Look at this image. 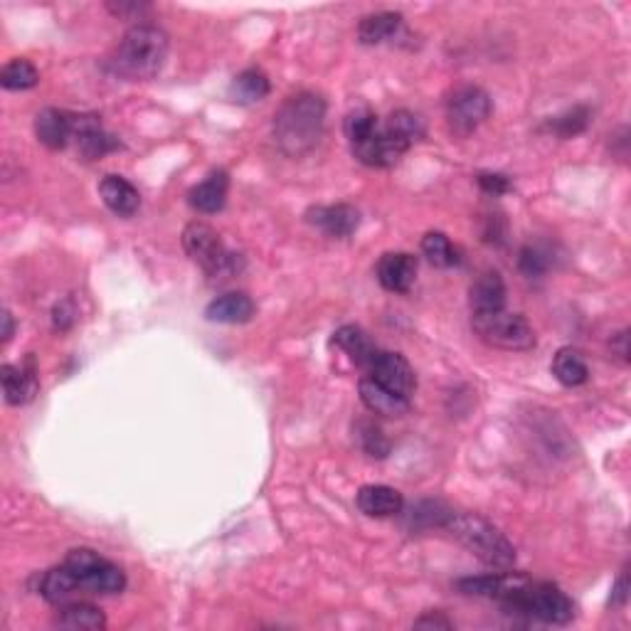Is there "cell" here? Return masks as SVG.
I'll use <instances>...</instances> for the list:
<instances>
[{
  "label": "cell",
  "instance_id": "cell-1",
  "mask_svg": "<svg viewBox=\"0 0 631 631\" xmlns=\"http://www.w3.org/2000/svg\"><path fill=\"white\" fill-rule=\"evenodd\" d=\"M326 126V102L314 92H299L286 99L274 114V141L291 158L314 151Z\"/></svg>",
  "mask_w": 631,
  "mask_h": 631
},
{
  "label": "cell",
  "instance_id": "cell-2",
  "mask_svg": "<svg viewBox=\"0 0 631 631\" xmlns=\"http://www.w3.org/2000/svg\"><path fill=\"white\" fill-rule=\"evenodd\" d=\"M168 62V35L156 25H136L116 47L111 70L129 82L158 77Z\"/></svg>",
  "mask_w": 631,
  "mask_h": 631
},
{
  "label": "cell",
  "instance_id": "cell-3",
  "mask_svg": "<svg viewBox=\"0 0 631 631\" xmlns=\"http://www.w3.org/2000/svg\"><path fill=\"white\" fill-rule=\"evenodd\" d=\"M444 528L484 565L506 570L516 562V548L508 543L506 535L476 513H452Z\"/></svg>",
  "mask_w": 631,
  "mask_h": 631
},
{
  "label": "cell",
  "instance_id": "cell-4",
  "mask_svg": "<svg viewBox=\"0 0 631 631\" xmlns=\"http://www.w3.org/2000/svg\"><path fill=\"white\" fill-rule=\"evenodd\" d=\"M501 604L508 614H521L545 624H567L575 617V604L560 587L550 582H530L528 577L511 595L503 597Z\"/></svg>",
  "mask_w": 631,
  "mask_h": 631
},
{
  "label": "cell",
  "instance_id": "cell-5",
  "mask_svg": "<svg viewBox=\"0 0 631 631\" xmlns=\"http://www.w3.org/2000/svg\"><path fill=\"white\" fill-rule=\"evenodd\" d=\"M183 249L212 279H230L242 269L240 254L222 245L220 235L205 222H190L183 230Z\"/></svg>",
  "mask_w": 631,
  "mask_h": 631
},
{
  "label": "cell",
  "instance_id": "cell-6",
  "mask_svg": "<svg viewBox=\"0 0 631 631\" xmlns=\"http://www.w3.org/2000/svg\"><path fill=\"white\" fill-rule=\"evenodd\" d=\"M474 333L484 343L501 351H530L535 346V333L530 323L521 314L501 311H484L471 316Z\"/></svg>",
  "mask_w": 631,
  "mask_h": 631
},
{
  "label": "cell",
  "instance_id": "cell-7",
  "mask_svg": "<svg viewBox=\"0 0 631 631\" xmlns=\"http://www.w3.org/2000/svg\"><path fill=\"white\" fill-rule=\"evenodd\" d=\"M65 565L74 572L79 587L87 595H119V592H124V570L119 565H114V562L102 558L99 553H94V550H70V555L65 558Z\"/></svg>",
  "mask_w": 631,
  "mask_h": 631
},
{
  "label": "cell",
  "instance_id": "cell-8",
  "mask_svg": "<svg viewBox=\"0 0 631 631\" xmlns=\"http://www.w3.org/2000/svg\"><path fill=\"white\" fill-rule=\"evenodd\" d=\"M444 114L454 136H469L491 116V97L476 84H459L444 99Z\"/></svg>",
  "mask_w": 631,
  "mask_h": 631
},
{
  "label": "cell",
  "instance_id": "cell-9",
  "mask_svg": "<svg viewBox=\"0 0 631 631\" xmlns=\"http://www.w3.org/2000/svg\"><path fill=\"white\" fill-rule=\"evenodd\" d=\"M353 156L358 158L363 166L368 168H390L410 151V143L402 141L400 136H395L392 131L378 129L373 136H368L365 141L353 143Z\"/></svg>",
  "mask_w": 631,
  "mask_h": 631
},
{
  "label": "cell",
  "instance_id": "cell-10",
  "mask_svg": "<svg viewBox=\"0 0 631 631\" xmlns=\"http://www.w3.org/2000/svg\"><path fill=\"white\" fill-rule=\"evenodd\" d=\"M368 373V378L378 380L380 385L390 387L392 392H397L402 397H412V392L417 390L415 370H412V365L400 353L378 351L373 363H370Z\"/></svg>",
  "mask_w": 631,
  "mask_h": 631
},
{
  "label": "cell",
  "instance_id": "cell-11",
  "mask_svg": "<svg viewBox=\"0 0 631 631\" xmlns=\"http://www.w3.org/2000/svg\"><path fill=\"white\" fill-rule=\"evenodd\" d=\"M72 143L77 146L79 156L87 158V161H97V158H104L106 153L119 148V141L109 131H104L102 121L94 114L74 116Z\"/></svg>",
  "mask_w": 631,
  "mask_h": 631
},
{
  "label": "cell",
  "instance_id": "cell-12",
  "mask_svg": "<svg viewBox=\"0 0 631 631\" xmlns=\"http://www.w3.org/2000/svg\"><path fill=\"white\" fill-rule=\"evenodd\" d=\"M306 222L326 232L328 237L336 240H346L360 227V212L353 205L338 203V205H316L306 212Z\"/></svg>",
  "mask_w": 631,
  "mask_h": 631
},
{
  "label": "cell",
  "instance_id": "cell-13",
  "mask_svg": "<svg viewBox=\"0 0 631 631\" xmlns=\"http://www.w3.org/2000/svg\"><path fill=\"white\" fill-rule=\"evenodd\" d=\"M375 274L385 291L407 294L417 279V259L407 252H387L380 257Z\"/></svg>",
  "mask_w": 631,
  "mask_h": 631
},
{
  "label": "cell",
  "instance_id": "cell-14",
  "mask_svg": "<svg viewBox=\"0 0 631 631\" xmlns=\"http://www.w3.org/2000/svg\"><path fill=\"white\" fill-rule=\"evenodd\" d=\"M35 136L50 151H62L72 143L74 116L60 109H42L35 116Z\"/></svg>",
  "mask_w": 631,
  "mask_h": 631
},
{
  "label": "cell",
  "instance_id": "cell-15",
  "mask_svg": "<svg viewBox=\"0 0 631 631\" xmlns=\"http://www.w3.org/2000/svg\"><path fill=\"white\" fill-rule=\"evenodd\" d=\"M360 390V400L368 407L373 415L380 417H402L407 410H410V397H402L397 392H392L390 387L380 385L378 380L373 378H363L358 383Z\"/></svg>",
  "mask_w": 631,
  "mask_h": 631
},
{
  "label": "cell",
  "instance_id": "cell-16",
  "mask_svg": "<svg viewBox=\"0 0 631 631\" xmlns=\"http://www.w3.org/2000/svg\"><path fill=\"white\" fill-rule=\"evenodd\" d=\"M469 304L474 314L506 309V281L493 269H486L469 286Z\"/></svg>",
  "mask_w": 631,
  "mask_h": 631
},
{
  "label": "cell",
  "instance_id": "cell-17",
  "mask_svg": "<svg viewBox=\"0 0 631 631\" xmlns=\"http://www.w3.org/2000/svg\"><path fill=\"white\" fill-rule=\"evenodd\" d=\"M0 378H3V392L8 405H25L35 397L37 392V370L33 358L25 365H3L0 368Z\"/></svg>",
  "mask_w": 631,
  "mask_h": 631
},
{
  "label": "cell",
  "instance_id": "cell-18",
  "mask_svg": "<svg viewBox=\"0 0 631 631\" xmlns=\"http://www.w3.org/2000/svg\"><path fill=\"white\" fill-rule=\"evenodd\" d=\"M99 195H102L106 208L119 217L136 215L141 208L139 190L121 176H106L102 183H99Z\"/></svg>",
  "mask_w": 631,
  "mask_h": 631
},
{
  "label": "cell",
  "instance_id": "cell-19",
  "mask_svg": "<svg viewBox=\"0 0 631 631\" xmlns=\"http://www.w3.org/2000/svg\"><path fill=\"white\" fill-rule=\"evenodd\" d=\"M227 188H230V178H227L225 171L210 173L203 183L190 188V193H188L190 208L205 212V215L220 212L227 203Z\"/></svg>",
  "mask_w": 631,
  "mask_h": 631
},
{
  "label": "cell",
  "instance_id": "cell-20",
  "mask_svg": "<svg viewBox=\"0 0 631 631\" xmlns=\"http://www.w3.org/2000/svg\"><path fill=\"white\" fill-rule=\"evenodd\" d=\"M358 508L370 518H392L402 513L405 498L390 486H363L358 491Z\"/></svg>",
  "mask_w": 631,
  "mask_h": 631
},
{
  "label": "cell",
  "instance_id": "cell-21",
  "mask_svg": "<svg viewBox=\"0 0 631 631\" xmlns=\"http://www.w3.org/2000/svg\"><path fill=\"white\" fill-rule=\"evenodd\" d=\"M205 316L212 323H230V326L247 323L254 316V301L247 294H242V291H232V294L210 301V306L205 309Z\"/></svg>",
  "mask_w": 631,
  "mask_h": 631
},
{
  "label": "cell",
  "instance_id": "cell-22",
  "mask_svg": "<svg viewBox=\"0 0 631 631\" xmlns=\"http://www.w3.org/2000/svg\"><path fill=\"white\" fill-rule=\"evenodd\" d=\"M402 33V15L400 13H375L365 15L358 25V40L363 45H383V42L395 40Z\"/></svg>",
  "mask_w": 631,
  "mask_h": 631
},
{
  "label": "cell",
  "instance_id": "cell-23",
  "mask_svg": "<svg viewBox=\"0 0 631 631\" xmlns=\"http://www.w3.org/2000/svg\"><path fill=\"white\" fill-rule=\"evenodd\" d=\"M333 343H336L341 351H346L348 355H351V360L355 365H360V368L368 370L370 363H373V358L378 355V348H375V343L370 341L368 333L363 331V328L358 326H341L336 333H333Z\"/></svg>",
  "mask_w": 631,
  "mask_h": 631
},
{
  "label": "cell",
  "instance_id": "cell-24",
  "mask_svg": "<svg viewBox=\"0 0 631 631\" xmlns=\"http://www.w3.org/2000/svg\"><path fill=\"white\" fill-rule=\"evenodd\" d=\"M57 627L62 629H82V631H102L106 627V617L102 609L92 607L84 602H67L60 604L57 614Z\"/></svg>",
  "mask_w": 631,
  "mask_h": 631
},
{
  "label": "cell",
  "instance_id": "cell-25",
  "mask_svg": "<svg viewBox=\"0 0 631 631\" xmlns=\"http://www.w3.org/2000/svg\"><path fill=\"white\" fill-rule=\"evenodd\" d=\"M77 592H82V587H79L77 577H74V572L65 565V562H62V567H55V570L42 575L40 595L45 597L47 602L67 604Z\"/></svg>",
  "mask_w": 631,
  "mask_h": 631
},
{
  "label": "cell",
  "instance_id": "cell-26",
  "mask_svg": "<svg viewBox=\"0 0 631 631\" xmlns=\"http://www.w3.org/2000/svg\"><path fill=\"white\" fill-rule=\"evenodd\" d=\"M269 89H272V84H269L267 74L257 70V67H249V70L237 74L230 87V94L240 104H257L267 97Z\"/></svg>",
  "mask_w": 631,
  "mask_h": 631
},
{
  "label": "cell",
  "instance_id": "cell-27",
  "mask_svg": "<svg viewBox=\"0 0 631 631\" xmlns=\"http://www.w3.org/2000/svg\"><path fill=\"white\" fill-rule=\"evenodd\" d=\"M553 375L565 387H580L590 378V368L575 348H560L553 358Z\"/></svg>",
  "mask_w": 631,
  "mask_h": 631
},
{
  "label": "cell",
  "instance_id": "cell-28",
  "mask_svg": "<svg viewBox=\"0 0 631 631\" xmlns=\"http://www.w3.org/2000/svg\"><path fill=\"white\" fill-rule=\"evenodd\" d=\"M422 254L429 259V264L439 269L456 267L461 262L459 249H456L444 232H427L422 240Z\"/></svg>",
  "mask_w": 631,
  "mask_h": 631
},
{
  "label": "cell",
  "instance_id": "cell-29",
  "mask_svg": "<svg viewBox=\"0 0 631 631\" xmlns=\"http://www.w3.org/2000/svg\"><path fill=\"white\" fill-rule=\"evenodd\" d=\"M37 82H40V72L35 70L33 62L23 60V57L10 60L0 72V84L10 89V92H25V89L37 87Z\"/></svg>",
  "mask_w": 631,
  "mask_h": 631
},
{
  "label": "cell",
  "instance_id": "cell-30",
  "mask_svg": "<svg viewBox=\"0 0 631 631\" xmlns=\"http://www.w3.org/2000/svg\"><path fill=\"white\" fill-rule=\"evenodd\" d=\"M454 511H449L444 503L439 501H422L412 508L410 513V526L412 530H422V528H444L452 518Z\"/></svg>",
  "mask_w": 631,
  "mask_h": 631
},
{
  "label": "cell",
  "instance_id": "cell-31",
  "mask_svg": "<svg viewBox=\"0 0 631 631\" xmlns=\"http://www.w3.org/2000/svg\"><path fill=\"white\" fill-rule=\"evenodd\" d=\"M355 439H358L360 449L373 459H385L390 454V439L385 437L383 429L370 420H360L355 424Z\"/></svg>",
  "mask_w": 631,
  "mask_h": 631
},
{
  "label": "cell",
  "instance_id": "cell-32",
  "mask_svg": "<svg viewBox=\"0 0 631 631\" xmlns=\"http://www.w3.org/2000/svg\"><path fill=\"white\" fill-rule=\"evenodd\" d=\"M343 131H346L351 146L353 143L365 141L368 136H373L375 131H378V116H375L368 106H358V109H353L351 114L346 116V121H343Z\"/></svg>",
  "mask_w": 631,
  "mask_h": 631
},
{
  "label": "cell",
  "instance_id": "cell-33",
  "mask_svg": "<svg viewBox=\"0 0 631 631\" xmlns=\"http://www.w3.org/2000/svg\"><path fill=\"white\" fill-rule=\"evenodd\" d=\"M587 124H590V109H585V106H575V109H570V111H565V114L550 119L548 129L553 131V134L562 136V139H572V136L582 134V131L587 129Z\"/></svg>",
  "mask_w": 631,
  "mask_h": 631
},
{
  "label": "cell",
  "instance_id": "cell-34",
  "mask_svg": "<svg viewBox=\"0 0 631 631\" xmlns=\"http://www.w3.org/2000/svg\"><path fill=\"white\" fill-rule=\"evenodd\" d=\"M385 129L392 131V134H395V136H400V139L410 143V146H415V141H420L422 136H424L422 119L417 114H412V111H407V109L395 111V114H392L390 119H387Z\"/></svg>",
  "mask_w": 631,
  "mask_h": 631
},
{
  "label": "cell",
  "instance_id": "cell-35",
  "mask_svg": "<svg viewBox=\"0 0 631 631\" xmlns=\"http://www.w3.org/2000/svg\"><path fill=\"white\" fill-rule=\"evenodd\" d=\"M518 267L528 279H538L548 272V257L538 247H523L518 257Z\"/></svg>",
  "mask_w": 631,
  "mask_h": 631
},
{
  "label": "cell",
  "instance_id": "cell-36",
  "mask_svg": "<svg viewBox=\"0 0 631 631\" xmlns=\"http://www.w3.org/2000/svg\"><path fill=\"white\" fill-rule=\"evenodd\" d=\"M74 318H77V306H74L72 299H62L60 304H55V309H52V326H55V331H70L74 326Z\"/></svg>",
  "mask_w": 631,
  "mask_h": 631
},
{
  "label": "cell",
  "instance_id": "cell-37",
  "mask_svg": "<svg viewBox=\"0 0 631 631\" xmlns=\"http://www.w3.org/2000/svg\"><path fill=\"white\" fill-rule=\"evenodd\" d=\"M479 185H481V190L489 195H503L511 190V180H508L506 176H501V173H481Z\"/></svg>",
  "mask_w": 631,
  "mask_h": 631
},
{
  "label": "cell",
  "instance_id": "cell-38",
  "mask_svg": "<svg viewBox=\"0 0 631 631\" xmlns=\"http://www.w3.org/2000/svg\"><path fill=\"white\" fill-rule=\"evenodd\" d=\"M415 627L417 629H452V622L444 619L442 614H427V617L417 619Z\"/></svg>",
  "mask_w": 631,
  "mask_h": 631
},
{
  "label": "cell",
  "instance_id": "cell-39",
  "mask_svg": "<svg viewBox=\"0 0 631 631\" xmlns=\"http://www.w3.org/2000/svg\"><path fill=\"white\" fill-rule=\"evenodd\" d=\"M627 590H629V580H627V575H622L619 577L617 587H614V602L617 604L627 602Z\"/></svg>",
  "mask_w": 631,
  "mask_h": 631
},
{
  "label": "cell",
  "instance_id": "cell-40",
  "mask_svg": "<svg viewBox=\"0 0 631 631\" xmlns=\"http://www.w3.org/2000/svg\"><path fill=\"white\" fill-rule=\"evenodd\" d=\"M627 341H629L627 331L619 333V336H617V353H619V358L624 360V363H627V360H629V346H627Z\"/></svg>",
  "mask_w": 631,
  "mask_h": 631
},
{
  "label": "cell",
  "instance_id": "cell-41",
  "mask_svg": "<svg viewBox=\"0 0 631 631\" xmlns=\"http://www.w3.org/2000/svg\"><path fill=\"white\" fill-rule=\"evenodd\" d=\"M13 331H15L13 316H10V311H3V341L5 343H8L10 338H13Z\"/></svg>",
  "mask_w": 631,
  "mask_h": 631
}]
</instances>
